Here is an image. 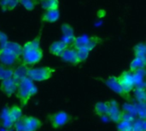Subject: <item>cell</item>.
<instances>
[{"instance_id": "ba28073f", "label": "cell", "mask_w": 146, "mask_h": 131, "mask_svg": "<svg viewBox=\"0 0 146 131\" xmlns=\"http://www.w3.org/2000/svg\"><path fill=\"white\" fill-rule=\"evenodd\" d=\"M108 103H109V111L107 116L112 122L115 124H119L123 118V112H121L118 102L115 100H109Z\"/></svg>"}, {"instance_id": "5bb4252c", "label": "cell", "mask_w": 146, "mask_h": 131, "mask_svg": "<svg viewBox=\"0 0 146 131\" xmlns=\"http://www.w3.org/2000/svg\"><path fill=\"white\" fill-rule=\"evenodd\" d=\"M134 118L130 114L123 113L122 120L117 124V131H133V124Z\"/></svg>"}, {"instance_id": "cb8c5ba5", "label": "cell", "mask_w": 146, "mask_h": 131, "mask_svg": "<svg viewBox=\"0 0 146 131\" xmlns=\"http://www.w3.org/2000/svg\"><path fill=\"white\" fill-rule=\"evenodd\" d=\"M136 100L139 103H146V88L143 87H136L133 89Z\"/></svg>"}, {"instance_id": "83f0119b", "label": "cell", "mask_w": 146, "mask_h": 131, "mask_svg": "<svg viewBox=\"0 0 146 131\" xmlns=\"http://www.w3.org/2000/svg\"><path fill=\"white\" fill-rule=\"evenodd\" d=\"M135 110L139 118L146 119V103H139Z\"/></svg>"}, {"instance_id": "4fadbf2b", "label": "cell", "mask_w": 146, "mask_h": 131, "mask_svg": "<svg viewBox=\"0 0 146 131\" xmlns=\"http://www.w3.org/2000/svg\"><path fill=\"white\" fill-rule=\"evenodd\" d=\"M7 116L10 122L14 124L15 122L20 120L24 115L22 113L21 107L18 105H13L7 110Z\"/></svg>"}, {"instance_id": "ac0fdd59", "label": "cell", "mask_w": 146, "mask_h": 131, "mask_svg": "<svg viewBox=\"0 0 146 131\" xmlns=\"http://www.w3.org/2000/svg\"><path fill=\"white\" fill-rule=\"evenodd\" d=\"M94 113L98 117H104L108 115L109 111V103L108 101H100L97 102L93 106Z\"/></svg>"}, {"instance_id": "4316f807", "label": "cell", "mask_w": 146, "mask_h": 131, "mask_svg": "<svg viewBox=\"0 0 146 131\" xmlns=\"http://www.w3.org/2000/svg\"><path fill=\"white\" fill-rule=\"evenodd\" d=\"M133 131H146V119H135L133 124Z\"/></svg>"}, {"instance_id": "30bf717a", "label": "cell", "mask_w": 146, "mask_h": 131, "mask_svg": "<svg viewBox=\"0 0 146 131\" xmlns=\"http://www.w3.org/2000/svg\"><path fill=\"white\" fill-rule=\"evenodd\" d=\"M24 131H37L43 125V122L36 117L24 115L22 117Z\"/></svg>"}, {"instance_id": "f1b7e54d", "label": "cell", "mask_w": 146, "mask_h": 131, "mask_svg": "<svg viewBox=\"0 0 146 131\" xmlns=\"http://www.w3.org/2000/svg\"><path fill=\"white\" fill-rule=\"evenodd\" d=\"M62 32L63 35H67V34H74V29L73 27L68 24V23H63L62 26Z\"/></svg>"}, {"instance_id": "8992f818", "label": "cell", "mask_w": 146, "mask_h": 131, "mask_svg": "<svg viewBox=\"0 0 146 131\" xmlns=\"http://www.w3.org/2000/svg\"><path fill=\"white\" fill-rule=\"evenodd\" d=\"M118 81L125 91L126 94L131 93L135 88V80H134V74L131 72L130 70H125L123 71L119 76Z\"/></svg>"}, {"instance_id": "603a6c76", "label": "cell", "mask_w": 146, "mask_h": 131, "mask_svg": "<svg viewBox=\"0 0 146 131\" xmlns=\"http://www.w3.org/2000/svg\"><path fill=\"white\" fill-rule=\"evenodd\" d=\"M20 3V0H0V7L3 11H11Z\"/></svg>"}, {"instance_id": "ffe728a7", "label": "cell", "mask_w": 146, "mask_h": 131, "mask_svg": "<svg viewBox=\"0 0 146 131\" xmlns=\"http://www.w3.org/2000/svg\"><path fill=\"white\" fill-rule=\"evenodd\" d=\"M2 47H6L9 50L12 51L14 53H15L20 58L22 56L23 53V45H21L20 44L16 43V42H12V41H7L3 46Z\"/></svg>"}, {"instance_id": "d6986e66", "label": "cell", "mask_w": 146, "mask_h": 131, "mask_svg": "<svg viewBox=\"0 0 146 131\" xmlns=\"http://www.w3.org/2000/svg\"><path fill=\"white\" fill-rule=\"evenodd\" d=\"M146 67V60L140 58V57H136L132 60V62L129 64V70L133 73H136L139 70H144Z\"/></svg>"}, {"instance_id": "2e32d148", "label": "cell", "mask_w": 146, "mask_h": 131, "mask_svg": "<svg viewBox=\"0 0 146 131\" xmlns=\"http://www.w3.org/2000/svg\"><path fill=\"white\" fill-rule=\"evenodd\" d=\"M60 17L59 9H50L45 10L41 15V21L42 22H48L53 23L58 21Z\"/></svg>"}, {"instance_id": "7c38bea8", "label": "cell", "mask_w": 146, "mask_h": 131, "mask_svg": "<svg viewBox=\"0 0 146 131\" xmlns=\"http://www.w3.org/2000/svg\"><path fill=\"white\" fill-rule=\"evenodd\" d=\"M105 84L115 93L118 94L119 95H121L123 98H127V94L125 93V91L123 90V88H121L119 81H118V76H110L106 81H105Z\"/></svg>"}, {"instance_id": "277c9868", "label": "cell", "mask_w": 146, "mask_h": 131, "mask_svg": "<svg viewBox=\"0 0 146 131\" xmlns=\"http://www.w3.org/2000/svg\"><path fill=\"white\" fill-rule=\"evenodd\" d=\"M44 57L43 50L39 49H28L23 48V53L21 56V63L30 67L39 63Z\"/></svg>"}, {"instance_id": "6da1fadb", "label": "cell", "mask_w": 146, "mask_h": 131, "mask_svg": "<svg viewBox=\"0 0 146 131\" xmlns=\"http://www.w3.org/2000/svg\"><path fill=\"white\" fill-rule=\"evenodd\" d=\"M37 93L38 88L32 80L27 77L18 83V88L15 95L20 100L21 106H25L28 104L31 98L36 95Z\"/></svg>"}, {"instance_id": "8fae6325", "label": "cell", "mask_w": 146, "mask_h": 131, "mask_svg": "<svg viewBox=\"0 0 146 131\" xmlns=\"http://www.w3.org/2000/svg\"><path fill=\"white\" fill-rule=\"evenodd\" d=\"M60 57L62 59V61L68 63H71V64H74V65H78L80 63V59H79V56H78V51L73 46L67 48L62 52V54L61 55Z\"/></svg>"}, {"instance_id": "d4e9b609", "label": "cell", "mask_w": 146, "mask_h": 131, "mask_svg": "<svg viewBox=\"0 0 146 131\" xmlns=\"http://www.w3.org/2000/svg\"><path fill=\"white\" fill-rule=\"evenodd\" d=\"M40 5L44 10L58 9L59 0H40Z\"/></svg>"}, {"instance_id": "52a82bcc", "label": "cell", "mask_w": 146, "mask_h": 131, "mask_svg": "<svg viewBox=\"0 0 146 131\" xmlns=\"http://www.w3.org/2000/svg\"><path fill=\"white\" fill-rule=\"evenodd\" d=\"M20 57L6 47H0V63L8 67H14Z\"/></svg>"}, {"instance_id": "7402d4cb", "label": "cell", "mask_w": 146, "mask_h": 131, "mask_svg": "<svg viewBox=\"0 0 146 131\" xmlns=\"http://www.w3.org/2000/svg\"><path fill=\"white\" fill-rule=\"evenodd\" d=\"M14 67H8L0 63V81L2 82L3 80L12 78L14 76Z\"/></svg>"}, {"instance_id": "3957f363", "label": "cell", "mask_w": 146, "mask_h": 131, "mask_svg": "<svg viewBox=\"0 0 146 131\" xmlns=\"http://www.w3.org/2000/svg\"><path fill=\"white\" fill-rule=\"evenodd\" d=\"M100 41L101 39L97 36L90 37L87 35H81L76 37L73 47H74L76 50H84L91 52L100 43Z\"/></svg>"}, {"instance_id": "44dd1931", "label": "cell", "mask_w": 146, "mask_h": 131, "mask_svg": "<svg viewBox=\"0 0 146 131\" xmlns=\"http://www.w3.org/2000/svg\"><path fill=\"white\" fill-rule=\"evenodd\" d=\"M134 57H140L146 60V40L144 42L138 43L133 47Z\"/></svg>"}, {"instance_id": "9c48e42d", "label": "cell", "mask_w": 146, "mask_h": 131, "mask_svg": "<svg viewBox=\"0 0 146 131\" xmlns=\"http://www.w3.org/2000/svg\"><path fill=\"white\" fill-rule=\"evenodd\" d=\"M17 88H18V82L13 77L3 80L0 83V90L3 93L5 96L9 98L16 94Z\"/></svg>"}, {"instance_id": "e0dca14e", "label": "cell", "mask_w": 146, "mask_h": 131, "mask_svg": "<svg viewBox=\"0 0 146 131\" xmlns=\"http://www.w3.org/2000/svg\"><path fill=\"white\" fill-rule=\"evenodd\" d=\"M30 67H27L22 63H21L19 66H17L16 68H15V71H14V76L13 78L19 83L21 81H22L23 79L27 77V71L28 69Z\"/></svg>"}, {"instance_id": "484cf974", "label": "cell", "mask_w": 146, "mask_h": 131, "mask_svg": "<svg viewBox=\"0 0 146 131\" xmlns=\"http://www.w3.org/2000/svg\"><path fill=\"white\" fill-rule=\"evenodd\" d=\"M38 3L40 4V0H20V4H21L22 7L28 11L33 10Z\"/></svg>"}, {"instance_id": "5b68a950", "label": "cell", "mask_w": 146, "mask_h": 131, "mask_svg": "<svg viewBox=\"0 0 146 131\" xmlns=\"http://www.w3.org/2000/svg\"><path fill=\"white\" fill-rule=\"evenodd\" d=\"M48 120L53 129H59L70 123L72 117L66 112L59 111L48 115Z\"/></svg>"}, {"instance_id": "f546056e", "label": "cell", "mask_w": 146, "mask_h": 131, "mask_svg": "<svg viewBox=\"0 0 146 131\" xmlns=\"http://www.w3.org/2000/svg\"><path fill=\"white\" fill-rule=\"evenodd\" d=\"M77 51H78V56H79V59H80V63L85 62L87 59V57L89 56V53H90V52H88L86 51H84V50H77Z\"/></svg>"}, {"instance_id": "7a4b0ae2", "label": "cell", "mask_w": 146, "mask_h": 131, "mask_svg": "<svg viewBox=\"0 0 146 131\" xmlns=\"http://www.w3.org/2000/svg\"><path fill=\"white\" fill-rule=\"evenodd\" d=\"M56 69L51 68L50 66H44L38 68H32L30 67L27 71V77L32 80L33 82H44L50 79L53 75L56 73Z\"/></svg>"}, {"instance_id": "9a60e30c", "label": "cell", "mask_w": 146, "mask_h": 131, "mask_svg": "<svg viewBox=\"0 0 146 131\" xmlns=\"http://www.w3.org/2000/svg\"><path fill=\"white\" fill-rule=\"evenodd\" d=\"M68 47L69 46H68L63 41L57 40V41H54L53 43H51V45L49 47V51L50 54L60 57L62 52Z\"/></svg>"}]
</instances>
